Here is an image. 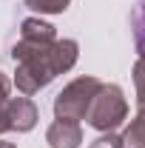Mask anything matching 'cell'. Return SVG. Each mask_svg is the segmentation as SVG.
I'll list each match as a JSON object with an SVG mask.
<instances>
[{"mask_svg": "<svg viewBox=\"0 0 145 148\" xmlns=\"http://www.w3.org/2000/svg\"><path fill=\"white\" fill-rule=\"evenodd\" d=\"M134 43H137V51L145 54V0H137V9H134Z\"/></svg>", "mask_w": 145, "mask_h": 148, "instance_id": "cell-7", "label": "cell"}, {"mask_svg": "<svg viewBox=\"0 0 145 148\" xmlns=\"http://www.w3.org/2000/svg\"><path fill=\"white\" fill-rule=\"evenodd\" d=\"M6 131H12V125H9V117H6V106H0V134H6Z\"/></svg>", "mask_w": 145, "mask_h": 148, "instance_id": "cell-12", "label": "cell"}, {"mask_svg": "<svg viewBox=\"0 0 145 148\" xmlns=\"http://www.w3.org/2000/svg\"><path fill=\"white\" fill-rule=\"evenodd\" d=\"M88 148H122V137H120V134H114V131H108V134L97 137Z\"/></svg>", "mask_w": 145, "mask_h": 148, "instance_id": "cell-10", "label": "cell"}, {"mask_svg": "<svg viewBox=\"0 0 145 148\" xmlns=\"http://www.w3.org/2000/svg\"><path fill=\"white\" fill-rule=\"evenodd\" d=\"M49 148H80L83 143V128L74 120H54L46 131Z\"/></svg>", "mask_w": 145, "mask_h": 148, "instance_id": "cell-5", "label": "cell"}, {"mask_svg": "<svg viewBox=\"0 0 145 148\" xmlns=\"http://www.w3.org/2000/svg\"><path fill=\"white\" fill-rule=\"evenodd\" d=\"M125 117H128V100L122 88L117 83H103V88L97 91V97L88 108V117H85L88 125L97 128L100 134H108V131L120 128Z\"/></svg>", "mask_w": 145, "mask_h": 148, "instance_id": "cell-2", "label": "cell"}, {"mask_svg": "<svg viewBox=\"0 0 145 148\" xmlns=\"http://www.w3.org/2000/svg\"><path fill=\"white\" fill-rule=\"evenodd\" d=\"M0 148H14V143H6V140H0Z\"/></svg>", "mask_w": 145, "mask_h": 148, "instance_id": "cell-13", "label": "cell"}, {"mask_svg": "<svg viewBox=\"0 0 145 148\" xmlns=\"http://www.w3.org/2000/svg\"><path fill=\"white\" fill-rule=\"evenodd\" d=\"M9 91H12V83H9V77L0 71V106H6V100H9Z\"/></svg>", "mask_w": 145, "mask_h": 148, "instance_id": "cell-11", "label": "cell"}, {"mask_svg": "<svg viewBox=\"0 0 145 148\" xmlns=\"http://www.w3.org/2000/svg\"><path fill=\"white\" fill-rule=\"evenodd\" d=\"M122 148H145V111H140L122 131Z\"/></svg>", "mask_w": 145, "mask_h": 148, "instance_id": "cell-6", "label": "cell"}, {"mask_svg": "<svg viewBox=\"0 0 145 148\" xmlns=\"http://www.w3.org/2000/svg\"><path fill=\"white\" fill-rule=\"evenodd\" d=\"M6 117H9L12 131L26 134V131H31V128L37 125L40 111H37V106L26 97V94H23V97H9V100H6Z\"/></svg>", "mask_w": 145, "mask_h": 148, "instance_id": "cell-4", "label": "cell"}, {"mask_svg": "<svg viewBox=\"0 0 145 148\" xmlns=\"http://www.w3.org/2000/svg\"><path fill=\"white\" fill-rule=\"evenodd\" d=\"M134 88H137V106L140 111H145V54H140L134 63Z\"/></svg>", "mask_w": 145, "mask_h": 148, "instance_id": "cell-9", "label": "cell"}, {"mask_svg": "<svg viewBox=\"0 0 145 148\" xmlns=\"http://www.w3.org/2000/svg\"><path fill=\"white\" fill-rule=\"evenodd\" d=\"M14 57V86L26 97L46 88L57 74H66L74 69L80 46L77 40L57 37L54 26L40 17H26L20 23V40L12 49Z\"/></svg>", "mask_w": 145, "mask_h": 148, "instance_id": "cell-1", "label": "cell"}, {"mask_svg": "<svg viewBox=\"0 0 145 148\" xmlns=\"http://www.w3.org/2000/svg\"><path fill=\"white\" fill-rule=\"evenodd\" d=\"M26 6L40 14H63L71 6V0H26Z\"/></svg>", "mask_w": 145, "mask_h": 148, "instance_id": "cell-8", "label": "cell"}, {"mask_svg": "<svg viewBox=\"0 0 145 148\" xmlns=\"http://www.w3.org/2000/svg\"><path fill=\"white\" fill-rule=\"evenodd\" d=\"M100 88H103V80H97V77H77V80H71L54 97V117L57 120H74V123L85 120Z\"/></svg>", "mask_w": 145, "mask_h": 148, "instance_id": "cell-3", "label": "cell"}]
</instances>
